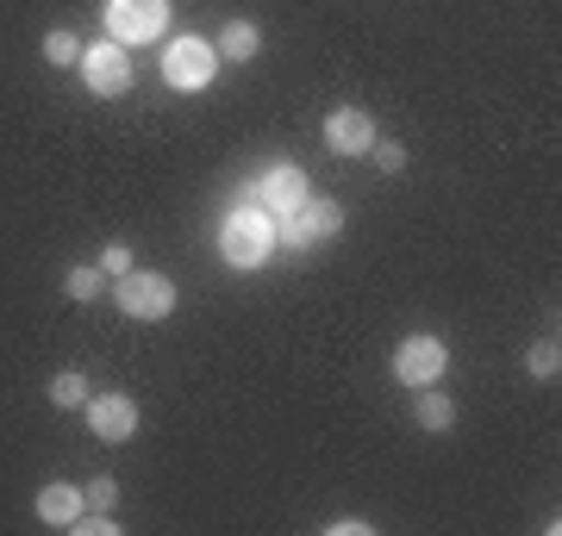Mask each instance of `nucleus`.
Returning <instances> with one entry per match:
<instances>
[{"label":"nucleus","instance_id":"f257e3e1","mask_svg":"<svg viewBox=\"0 0 562 536\" xmlns=\"http://www.w3.org/2000/svg\"><path fill=\"white\" fill-rule=\"evenodd\" d=\"M220 256L232 262V269H262V262L276 256V213L244 194L220 219Z\"/></svg>","mask_w":562,"mask_h":536},{"label":"nucleus","instance_id":"f03ea898","mask_svg":"<svg viewBox=\"0 0 562 536\" xmlns=\"http://www.w3.org/2000/svg\"><path fill=\"white\" fill-rule=\"evenodd\" d=\"M344 231V206L325 194H306L294 213H281L276 219V250H294V256H306V250H319V243H331Z\"/></svg>","mask_w":562,"mask_h":536},{"label":"nucleus","instance_id":"7ed1b4c3","mask_svg":"<svg viewBox=\"0 0 562 536\" xmlns=\"http://www.w3.org/2000/svg\"><path fill=\"white\" fill-rule=\"evenodd\" d=\"M101 20L113 44H157L169 32V0H101Z\"/></svg>","mask_w":562,"mask_h":536},{"label":"nucleus","instance_id":"20e7f679","mask_svg":"<svg viewBox=\"0 0 562 536\" xmlns=\"http://www.w3.org/2000/svg\"><path fill=\"white\" fill-rule=\"evenodd\" d=\"M213 76H220L213 38H169V50H162V81H169V88L201 94V88H213Z\"/></svg>","mask_w":562,"mask_h":536},{"label":"nucleus","instance_id":"39448f33","mask_svg":"<svg viewBox=\"0 0 562 536\" xmlns=\"http://www.w3.org/2000/svg\"><path fill=\"white\" fill-rule=\"evenodd\" d=\"M113 306H120L125 318H138V324H157V318L176 312V281H169V275H144V269H132V275L113 281Z\"/></svg>","mask_w":562,"mask_h":536},{"label":"nucleus","instance_id":"423d86ee","mask_svg":"<svg viewBox=\"0 0 562 536\" xmlns=\"http://www.w3.org/2000/svg\"><path fill=\"white\" fill-rule=\"evenodd\" d=\"M81 81H88V94H101V100H113V94H125L132 88V50L125 44H113V38H101V44H81Z\"/></svg>","mask_w":562,"mask_h":536},{"label":"nucleus","instance_id":"0eeeda50","mask_svg":"<svg viewBox=\"0 0 562 536\" xmlns=\"http://www.w3.org/2000/svg\"><path fill=\"white\" fill-rule=\"evenodd\" d=\"M443 368H450V343L431 338V331H413L394 350V380L401 387H431V380H443Z\"/></svg>","mask_w":562,"mask_h":536},{"label":"nucleus","instance_id":"6e6552de","mask_svg":"<svg viewBox=\"0 0 562 536\" xmlns=\"http://www.w3.org/2000/svg\"><path fill=\"white\" fill-rule=\"evenodd\" d=\"M306 194H313V187H306L301 162H269V169L257 175V187H250V199H257V206H269L276 219H281V213H294Z\"/></svg>","mask_w":562,"mask_h":536},{"label":"nucleus","instance_id":"1a4fd4ad","mask_svg":"<svg viewBox=\"0 0 562 536\" xmlns=\"http://www.w3.org/2000/svg\"><path fill=\"white\" fill-rule=\"evenodd\" d=\"M375 138H382V132H375V119H369L362 106H331V113H325V150H331V157H369Z\"/></svg>","mask_w":562,"mask_h":536},{"label":"nucleus","instance_id":"9d476101","mask_svg":"<svg viewBox=\"0 0 562 536\" xmlns=\"http://www.w3.org/2000/svg\"><path fill=\"white\" fill-rule=\"evenodd\" d=\"M88 431L101 443H125L132 431H138V399L132 394H88Z\"/></svg>","mask_w":562,"mask_h":536},{"label":"nucleus","instance_id":"9b49d317","mask_svg":"<svg viewBox=\"0 0 562 536\" xmlns=\"http://www.w3.org/2000/svg\"><path fill=\"white\" fill-rule=\"evenodd\" d=\"M81 512H88L81 487H69V480H44V487H38V517H44V524H63V531H69Z\"/></svg>","mask_w":562,"mask_h":536},{"label":"nucleus","instance_id":"f8f14e48","mask_svg":"<svg viewBox=\"0 0 562 536\" xmlns=\"http://www.w3.org/2000/svg\"><path fill=\"white\" fill-rule=\"evenodd\" d=\"M213 50H220V62H250L262 50V32L250 20H225L220 38H213Z\"/></svg>","mask_w":562,"mask_h":536},{"label":"nucleus","instance_id":"ddd939ff","mask_svg":"<svg viewBox=\"0 0 562 536\" xmlns=\"http://www.w3.org/2000/svg\"><path fill=\"white\" fill-rule=\"evenodd\" d=\"M413 418H419V431H450V424H457V399L450 394H438V380H431V387H413Z\"/></svg>","mask_w":562,"mask_h":536},{"label":"nucleus","instance_id":"4468645a","mask_svg":"<svg viewBox=\"0 0 562 536\" xmlns=\"http://www.w3.org/2000/svg\"><path fill=\"white\" fill-rule=\"evenodd\" d=\"M88 394H94V387H88V375H81V368L50 375V406H57V412H81V406H88Z\"/></svg>","mask_w":562,"mask_h":536},{"label":"nucleus","instance_id":"2eb2a0df","mask_svg":"<svg viewBox=\"0 0 562 536\" xmlns=\"http://www.w3.org/2000/svg\"><path fill=\"white\" fill-rule=\"evenodd\" d=\"M101 287H106V269H101V262H76V269L63 275V294L76 299V306H88V299H101Z\"/></svg>","mask_w":562,"mask_h":536},{"label":"nucleus","instance_id":"dca6fc26","mask_svg":"<svg viewBox=\"0 0 562 536\" xmlns=\"http://www.w3.org/2000/svg\"><path fill=\"white\" fill-rule=\"evenodd\" d=\"M557 368H562V343L557 338H538L531 350H525V375L531 380H557Z\"/></svg>","mask_w":562,"mask_h":536},{"label":"nucleus","instance_id":"f3484780","mask_svg":"<svg viewBox=\"0 0 562 536\" xmlns=\"http://www.w3.org/2000/svg\"><path fill=\"white\" fill-rule=\"evenodd\" d=\"M81 499H88V512H113V499H120V480H113V475H94L88 487H81Z\"/></svg>","mask_w":562,"mask_h":536},{"label":"nucleus","instance_id":"a211bd4d","mask_svg":"<svg viewBox=\"0 0 562 536\" xmlns=\"http://www.w3.org/2000/svg\"><path fill=\"white\" fill-rule=\"evenodd\" d=\"M44 57L57 62V69H63V62H81V38H76V32H63V25H57V32L44 38Z\"/></svg>","mask_w":562,"mask_h":536},{"label":"nucleus","instance_id":"6ab92c4d","mask_svg":"<svg viewBox=\"0 0 562 536\" xmlns=\"http://www.w3.org/2000/svg\"><path fill=\"white\" fill-rule=\"evenodd\" d=\"M369 162H375L382 175H401V169H406V150H401L394 138H375V144H369Z\"/></svg>","mask_w":562,"mask_h":536},{"label":"nucleus","instance_id":"aec40b11","mask_svg":"<svg viewBox=\"0 0 562 536\" xmlns=\"http://www.w3.org/2000/svg\"><path fill=\"white\" fill-rule=\"evenodd\" d=\"M101 269H106L113 281H120V275H132V243H120V238H113V243L101 250Z\"/></svg>","mask_w":562,"mask_h":536},{"label":"nucleus","instance_id":"412c9836","mask_svg":"<svg viewBox=\"0 0 562 536\" xmlns=\"http://www.w3.org/2000/svg\"><path fill=\"white\" fill-rule=\"evenodd\" d=\"M69 531H81V536H113V531H120V524H113V517H106V512H81L76 524H69Z\"/></svg>","mask_w":562,"mask_h":536},{"label":"nucleus","instance_id":"4be33fe9","mask_svg":"<svg viewBox=\"0 0 562 536\" xmlns=\"http://www.w3.org/2000/svg\"><path fill=\"white\" fill-rule=\"evenodd\" d=\"M369 531H375L369 517H338V524H331V536H369Z\"/></svg>","mask_w":562,"mask_h":536}]
</instances>
